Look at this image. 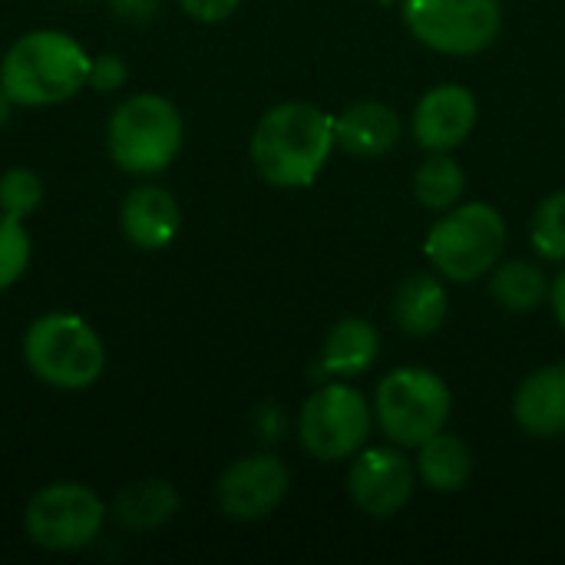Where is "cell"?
Masks as SVG:
<instances>
[{
    "label": "cell",
    "instance_id": "83f0119b",
    "mask_svg": "<svg viewBox=\"0 0 565 565\" xmlns=\"http://www.w3.org/2000/svg\"><path fill=\"white\" fill-rule=\"evenodd\" d=\"M550 305H553V315L556 321L565 328V271L550 285Z\"/></svg>",
    "mask_w": 565,
    "mask_h": 565
},
{
    "label": "cell",
    "instance_id": "8fae6325",
    "mask_svg": "<svg viewBox=\"0 0 565 565\" xmlns=\"http://www.w3.org/2000/svg\"><path fill=\"white\" fill-rule=\"evenodd\" d=\"M288 487H291V473L275 454H252L235 460L218 477L215 497L228 520L255 523L281 507Z\"/></svg>",
    "mask_w": 565,
    "mask_h": 565
},
{
    "label": "cell",
    "instance_id": "ffe728a7",
    "mask_svg": "<svg viewBox=\"0 0 565 565\" xmlns=\"http://www.w3.org/2000/svg\"><path fill=\"white\" fill-rule=\"evenodd\" d=\"M490 295L503 311L523 315L540 308L550 298V281L546 271L533 262H503L490 271Z\"/></svg>",
    "mask_w": 565,
    "mask_h": 565
},
{
    "label": "cell",
    "instance_id": "ba28073f",
    "mask_svg": "<svg viewBox=\"0 0 565 565\" xmlns=\"http://www.w3.org/2000/svg\"><path fill=\"white\" fill-rule=\"evenodd\" d=\"M407 30L447 56H477L503 30L500 0H404Z\"/></svg>",
    "mask_w": 565,
    "mask_h": 565
},
{
    "label": "cell",
    "instance_id": "7c38bea8",
    "mask_svg": "<svg viewBox=\"0 0 565 565\" xmlns=\"http://www.w3.org/2000/svg\"><path fill=\"white\" fill-rule=\"evenodd\" d=\"M477 116V96L463 83H440L427 89L414 106L411 129L427 152H454L473 132Z\"/></svg>",
    "mask_w": 565,
    "mask_h": 565
},
{
    "label": "cell",
    "instance_id": "3957f363",
    "mask_svg": "<svg viewBox=\"0 0 565 565\" xmlns=\"http://www.w3.org/2000/svg\"><path fill=\"white\" fill-rule=\"evenodd\" d=\"M185 142V122L175 103L156 93L122 99L106 126L109 159L129 175H156L175 162Z\"/></svg>",
    "mask_w": 565,
    "mask_h": 565
},
{
    "label": "cell",
    "instance_id": "2e32d148",
    "mask_svg": "<svg viewBox=\"0 0 565 565\" xmlns=\"http://www.w3.org/2000/svg\"><path fill=\"white\" fill-rule=\"evenodd\" d=\"M391 311H394V321L404 334L430 338L444 328L447 311H450V298H447V288L437 275L414 271L397 285Z\"/></svg>",
    "mask_w": 565,
    "mask_h": 565
},
{
    "label": "cell",
    "instance_id": "30bf717a",
    "mask_svg": "<svg viewBox=\"0 0 565 565\" xmlns=\"http://www.w3.org/2000/svg\"><path fill=\"white\" fill-rule=\"evenodd\" d=\"M417 470L404 450L394 447H371L358 450L348 470V493L354 507L374 520L397 516L414 497Z\"/></svg>",
    "mask_w": 565,
    "mask_h": 565
},
{
    "label": "cell",
    "instance_id": "f1b7e54d",
    "mask_svg": "<svg viewBox=\"0 0 565 565\" xmlns=\"http://www.w3.org/2000/svg\"><path fill=\"white\" fill-rule=\"evenodd\" d=\"M7 103H10V99H7V96L0 93V119H3V113H7Z\"/></svg>",
    "mask_w": 565,
    "mask_h": 565
},
{
    "label": "cell",
    "instance_id": "f546056e",
    "mask_svg": "<svg viewBox=\"0 0 565 565\" xmlns=\"http://www.w3.org/2000/svg\"><path fill=\"white\" fill-rule=\"evenodd\" d=\"M384 7H394V3H404V0H381Z\"/></svg>",
    "mask_w": 565,
    "mask_h": 565
},
{
    "label": "cell",
    "instance_id": "7a4b0ae2",
    "mask_svg": "<svg viewBox=\"0 0 565 565\" xmlns=\"http://www.w3.org/2000/svg\"><path fill=\"white\" fill-rule=\"evenodd\" d=\"M93 56L63 30H30L0 60V93L17 106H56L89 79Z\"/></svg>",
    "mask_w": 565,
    "mask_h": 565
},
{
    "label": "cell",
    "instance_id": "7402d4cb",
    "mask_svg": "<svg viewBox=\"0 0 565 565\" xmlns=\"http://www.w3.org/2000/svg\"><path fill=\"white\" fill-rule=\"evenodd\" d=\"M530 238L540 258L565 262V192H553L540 202L530 222Z\"/></svg>",
    "mask_w": 565,
    "mask_h": 565
},
{
    "label": "cell",
    "instance_id": "4fadbf2b",
    "mask_svg": "<svg viewBox=\"0 0 565 565\" xmlns=\"http://www.w3.org/2000/svg\"><path fill=\"white\" fill-rule=\"evenodd\" d=\"M122 235L142 252L169 248L182 232V209L175 195L162 185H139L122 199L119 209Z\"/></svg>",
    "mask_w": 565,
    "mask_h": 565
},
{
    "label": "cell",
    "instance_id": "8992f818",
    "mask_svg": "<svg viewBox=\"0 0 565 565\" xmlns=\"http://www.w3.org/2000/svg\"><path fill=\"white\" fill-rule=\"evenodd\" d=\"M450 407L454 397L447 381L427 367H397L374 394V420L384 437L404 450H417L437 437L450 420Z\"/></svg>",
    "mask_w": 565,
    "mask_h": 565
},
{
    "label": "cell",
    "instance_id": "9c48e42d",
    "mask_svg": "<svg viewBox=\"0 0 565 565\" xmlns=\"http://www.w3.org/2000/svg\"><path fill=\"white\" fill-rule=\"evenodd\" d=\"M106 523V503L96 490L60 480L36 490L23 513L26 536L50 553H76L96 543Z\"/></svg>",
    "mask_w": 565,
    "mask_h": 565
},
{
    "label": "cell",
    "instance_id": "484cf974",
    "mask_svg": "<svg viewBox=\"0 0 565 565\" xmlns=\"http://www.w3.org/2000/svg\"><path fill=\"white\" fill-rule=\"evenodd\" d=\"M192 20H202V23H222V20H228L238 7H242V0H175Z\"/></svg>",
    "mask_w": 565,
    "mask_h": 565
},
{
    "label": "cell",
    "instance_id": "e0dca14e",
    "mask_svg": "<svg viewBox=\"0 0 565 565\" xmlns=\"http://www.w3.org/2000/svg\"><path fill=\"white\" fill-rule=\"evenodd\" d=\"M381 354V331L367 318H341L324 348L318 371L324 377H361L374 367Z\"/></svg>",
    "mask_w": 565,
    "mask_h": 565
},
{
    "label": "cell",
    "instance_id": "cb8c5ba5",
    "mask_svg": "<svg viewBox=\"0 0 565 565\" xmlns=\"http://www.w3.org/2000/svg\"><path fill=\"white\" fill-rule=\"evenodd\" d=\"M43 202V179L33 169L13 166L0 175V212L13 218H26Z\"/></svg>",
    "mask_w": 565,
    "mask_h": 565
},
{
    "label": "cell",
    "instance_id": "5b68a950",
    "mask_svg": "<svg viewBox=\"0 0 565 565\" xmlns=\"http://www.w3.org/2000/svg\"><path fill=\"white\" fill-rule=\"evenodd\" d=\"M507 248V218L487 202L454 205L440 222H434L424 252L434 268L460 285L490 275Z\"/></svg>",
    "mask_w": 565,
    "mask_h": 565
},
{
    "label": "cell",
    "instance_id": "44dd1931",
    "mask_svg": "<svg viewBox=\"0 0 565 565\" xmlns=\"http://www.w3.org/2000/svg\"><path fill=\"white\" fill-rule=\"evenodd\" d=\"M467 189V175L450 152H430L414 172V195L430 212H450Z\"/></svg>",
    "mask_w": 565,
    "mask_h": 565
},
{
    "label": "cell",
    "instance_id": "5bb4252c",
    "mask_svg": "<svg viewBox=\"0 0 565 565\" xmlns=\"http://www.w3.org/2000/svg\"><path fill=\"white\" fill-rule=\"evenodd\" d=\"M516 424L540 440H553L565 434V361L546 364L523 377L513 394Z\"/></svg>",
    "mask_w": 565,
    "mask_h": 565
},
{
    "label": "cell",
    "instance_id": "277c9868",
    "mask_svg": "<svg viewBox=\"0 0 565 565\" xmlns=\"http://www.w3.org/2000/svg\"><path fill=\"white\" fill-rule=\"evenodd\" d=\"M23 361L30 374L56 391H86L106 371L103 338L70 311L36 318L23 334Z\"/></svg>",
    "mask_w": 565,
    "mask_h": 565
},
{
    "label": "cell",
    "instance_id": "d6986e66",
    "mask_svg": "<svg viewBox=\"0 0 565 565\" xmlns=\"http://www.w3.org/2000/svg\"><path fill=\"white\" fill-rule=\"evenodd\" d=\"M179 510V493L169 480H139L116 497V523L126 530H156Z\"/></svg>",
    "mask_w": 565,
    "mask_h": 565
},
{
    "label": "cell",
    "instance_id": "6da1fadb",
    "mask_svg": "<svg viewBox=\"0 0 565 565\" xmlns=\"http://www.w3.org/2000/svg\"><path fill=\"white\" fill-rule=\"evenodd\" d=\"M334 142V116L311 103L271 106L252 132L248 156L258 175L275 189H305L328 166Z\"/></svg>",
    "mask_w": 565,
    "mask_h": 565
},
{
    "label": "cell",
    "instance_id": "603a6c76",
    "mask_svg": "<svg viewBox=\"0 0 565 565\" xmlns=\"http://www.w3.org/2000/svg\"><path fill=\"white\" fill-rule=\"evenodd\" d=\"M30 232L23 228V218L0 212V291L17 285L23 271L30 268Z\"/></svg>",
    "mask_w": 565,
    "mask_h": 565
},
{
    "label": "cell",
    "instance_id": "4316f807",
    "mask_svg": "<svg viewBox=\"0 0 565 565\" xmlns=\"http://www.w3.org/2000/svg\"><path fill=\"white\" fill-rule=\"evenodd\" d=\"M113 13L129 23H149L159 13V0H109Z\"/></svg>",
    "mask_w": 565,
    "mask_h": 565
},
{
    "label": "cell",
    "instance_id": "52a82bcc",
    "mask_svg": "<svg viewBox=\"0 0 565 565\" xmlns=\"http://www.w3.org/2000/svg\"><path fill=\"white\" fill-rule=\"evenodd\" d=\"M371 427H374V407L364 401L361 391L341 381L321 384L305 401L298 417L301 447L321 463L351 460L358 450H364Z\"/></svg>",
    "mask_w": 565,
    "mask_h": 565
},
{
    "label": "cell",
    "instance_id": "9a60e30c",
    "mask_svg": "<svg viewBox=\"0 0 565 565\" xmlns=\"http://www.w3.org/2000/svg\"><path fill=\"white\" fill-rule=\"evenodd\" d=\"M401 132H404L401 113L387 103H377V99L354 103L334 116L338 149H344L348 156H358V159L387 156L401 142Z\"/></svg>",
    "mask_w": 565,
    "mask_h": 565
},
{
    "label": "cell",
    "instance_id": "ac0fdd59",
    "mask_svg": "<svg viewBox=\"0 0 565 565\" xmlns=\"http://www.w3.org/2000/svg\"><path fill=\"white\" fill-rule=\"evenodd\" d=\"M417 473L430 490L457 493L470 483V473H473L470 447L460 437L440 430L437 437L417 447Z\"/></svg>",
    "mask_w": 565,
    "mask_h": 565
},
{
    "label": "cell",
    "instance_id": "d4e9b609",
    "mask_svg": "<svg viewBox=\"0 0 565 565\" xmlns=\"http://www.w3.org/2000/svg\"><path fill=\"white\" fill-rule=\"evenodd\" d=\"M126 79H129V70H126L122 56H116V53L93 56V63H89V79H86L93 89H99V93H116Z\"/></svg>",
    "mask_w": 565,
    "mask_h": 565
}]
</instances>
